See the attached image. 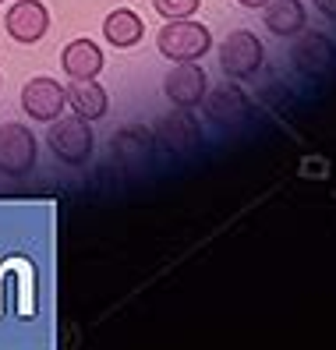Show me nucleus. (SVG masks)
Wrapping results in <instances>:
<instances>
[{"instance_id": "f257e3e1", "label": "nucleus", "mask_w": 336, "mask_h": 350, "mask_svg": "<svg viewBox=\"0 0 336 350\" xmlns=\"http://www.w3.org/2000/svg\"><path fill=\"white\" fill-rule=\"evenodd\" d=\"M47 146L50 152L64 163V167H86L92 159V149H96V138H92V128L86 117H57L50 120V131H47Z\"/></svg>"}, {"instance_id": "f03ea898", "label": "nucleus", "mask_w": 336, "mask_h": 350, "mask_svg": "<svg viewBox=\"0 0 336 350\" xmlns=\"http://www.w3.org/2000/svg\"><path fill=\"white\" fill-rule=\"evenodd\" d=\"M159 53L170 60V64H181V60H198L213 50V32H209L202 22H192V18H170L159 36H156Z\"/></svg>"}, {"instance_id": "7ed1b4c3", "label": "nucleus", "mask_w": 336, "mask_h": 350, "mask_svg": "<svg viewBox=\"0 0 336 350\" xmlns=\"http://www.w3.org/2000/svg\"><path fill=\"white\" fill-rule=\"evenodd\" d=\"M262 60H266V46H262V39L255 32H248V29H237V32H230L223 43H220V68L227 78H251V75H259L262 68Z\"/></svg>"}, {"instance_id": "20e7f679", "label": "nucleus", "mask_w": 336, "mask_h": 350, "mask_svg": "<svg viewBox=\"0 0 336 350\" xmlns=\"http://www.w3.org/2000/svg\"><path fill=\"white\" fill-rule=\"evenodd\" d=\"M36 135L25 124H0V174L4 177H25L36 167Z\"/></svg>"}, {"instance_id": "39448f33", "label": "nucleus", "mask_w": 336, "mask_h": 350, "mask_svg": "<svg viewBox=\"0 0 336 350\" xmlns=\"http://www.w3.org/2000/svg\"><path fill=\"white\" fill-rule=\"evenodd\" d=\"M163 92L177 110H195V107H202V99L209 92V78L195 60H181V64H174L170 71H166Z\"/></svg>"}, {"instance_id": "423d86ee", "label": "nucleus", "mask_w": 336, "mask_h": 350, "mask_svg": "<svg viewBox=\"0 0 336 350\" xmlns=\"http://www.w3.org/2000/svg\"><path fill=\"white\" fill-rule=\"evenodd\" d=\"M68 107V96H64V85H60L57 78H32L25 81L22 89V110L36 120V124H50V120H57L60 113H64Z\"/></svg>"}, {"instance_id": "0eeeda50", "label": "nucleus", "mask_w": 336, "mask_h": 350, "mask_svg": "<svg viewBox=\"0 0 336 350\" xmlns=\"http://www.w3.org/2000/svg\"><path fill=\"white\" fill-rule=\"evenodd\" d=\"M4 32L14 39V43H39L50 32V11L39 4V0H14L4 14Z\"/></svg>"}, {"instance_id": "6e6552de", "label": "nucleus", "mask_w": 336, "mask_h": 350, "mask_svg": "<svg viewBox=\"0 0 336 350\" xmlns=\"http://www.w3.org/2000/svg\"><path fill=\"white\" fill-rule=\"evenodd\" d=\"M301 39H294V46H290V57H294V64H298L305 75H326L333 68V60H336V46L329 43V36L322 32H298Z\"/></svg>"}, {"instance_id": "1a4fd4ad", "label": "nucleus", "mask_w": 336, "mask_h": 350, "mask_svg": "<svg viewBox=\"0 0 336 350\" xmlns=\"http://www.w3.org/2000/svg\"><path fill=\"white\" fill-rule=\"evenodd\" d=\"M64 96H68V107L78 117H86V120H99L103 113L110 110V96H107V89H103L96 78H71V85L64 89Z\"/></svg>"}, {"instance_id": "9d476101", "label": "nucleus", "mask_w": 336, "mask_h": 350, "mask_svg": "<svg viewBox=\"0 0 336 350\" xmlns=\"http://www.w3.org/2000/svg\"><path fill=\"white\" fill-rule=\"evenodd\" d=\"M145 36V22L131 11V8H117L103 18V39L114 46V50H131L142 43Z\"/></svg>"}, {"instance_id": "9b49d317", "label": "nucleus", "mask_w": 336, "mask_h": 350, "mask_svg": "<svg viewBox=\"0 0 336 350\" xmlns=\"http://www.w3.org/2000/svg\"><path fill=\"white\" fill-rule=\"evenodd\" d=\"M60 68H64L68 78H99L103 50L92 39H71V43L60 50Z\"/></svg>"}, {"instance_id": "f8f14e48", "label": "nucleus", "mask_w": 336, "mask_h": 350, "mask_svg": "<svg viewBox=\"0 0 336 350\" xmlns=\"http://www.w3.org/2000/svg\"><path fill=\"white\" fill-rule=\"evenodd\" d=\"M262 22L272 36H280V39H294L305 22H308V11L301 0H269L266 11H262Z\"/></svg>"}, {"instance_id": "ddd939ff", "label": "nucleus", "mask_w": 336, "mask_h": 350, "mask_svg": "<svg viewBox=\"0 0 336 350\" xmlns=\"http://www.w3.org/2000/svg\"><path fill=\"white\" fill-rule=\"evenodd\" d=\"M202 107L213 120H220V124H234V120H241L248 113V99L237 85H220L216 92H205Z\"/></svg>"}, {"instance_id": "4468645a", "label": "nucleus", "mask_w": 336, "mask_h": 350, "mask_svg": "<svg viewBox=\"0 0 336 350\" xmlns=\"http://www.w3.org/2000/svg\"><path fill=\"white\" fill-rule=\"evenodd\" d=\"M159 135L170 142V146H177L181 135H184L188 142H195V138H198V128H195L188 117H170V120H159Z\"/></svg>"}, {"instance_id": "2eb2a0df", "label": "nucleus", "mask_w": 336, "mask_h": 350, "mask_svg": "<svg viewBox=\"0 0 336 350\" xmlns=\"http://www.w3.org/2000/svg\"><path fill=\"white\" fill-rule=\"evenodd\" d=\"M153 8L170 22V18H192L202 8V0H153Z\"/></svg>"}, {"instance_id": "dca6fc26", "label": "nucleus", "mask_w": 336, "mask_h": 350, "mask_svg": "<svg viewBox=\"0 0 336 350\" xmlns=\"http://www.w3.org/2000/svg\"><path fill=\"white\" fill-rule=\"evenodd\" d=\"M315 8H319L329 22H336V0H315Z\"/></svg>"}, {"instance_id": "f3484780", "label": "nucleus", "mask_w": 336, "mask_h": 350, "mask_svg": "<svg viewBox=\"0 0 336 350\" xmlns=\"http://www.w3.org/2000/svg\"><path fill=\"white\" fill-rule=\"evenodd\" d=\"M237 4H241V8H251V11H259V8L269 4V0H237Z\"/></svg>"}, {"instance_id": "a211bd4d", "label": "nucleus", "mask_w": 336, "mask_h": 350, "mask_svg": "<svg viewBox=\"0 0 336 350\" xmlns=\"http://www.w3.org/2000/svg\"><path fill=\"white\" fill-rule=\"evenodd\" d=\"M0 4H4V0H0Z\"/></svg>"}]
</instances>
